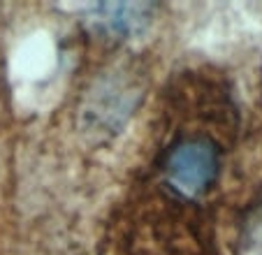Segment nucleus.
<instances>
[{"instance_id": "f257e3e1", "label": "nucleus", "mask_w": 262, "mask_h": 255, "mask_svg": "<svg viewBox=\"0 0 262 255\" xmlns=\"http://www.w3.org/2000/svg\"><path fill=\"white\" fill-rule=\"evenodd\" d=\"M218 174V148L207 139H186L169 151L165 177L183 197H195L213 183Z\"/></svg>"}, {"instance_id": "f03ea898", "label": "nucleus", "mask_w": 262, "mask_h": 255, "mask_svg": "<svg viewBox=\"0 0 262 255\" xmlns=\"http://www.w3.org/2000/svg\"><path fill=\"white\" fill-rule=\"evenodd\" d=\"M244 241L248 250L262 255V202L248 211L246 221H244Z\"/></svg>"}]
</instances>
